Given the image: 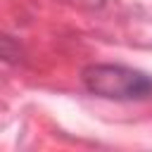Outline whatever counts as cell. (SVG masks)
Masks as SVG:
<instances>
[{"mask_svg": "<svg viewBox=\"0 0 152 152\" xmlns=\"http://www.w3.org/2000/svg\"><path fill=\"white\" fill-rule=\"evenodd\" d=\"M83 88L102 100L114 102H142L152 97V76L147 71L112 64V62H95L81 69Z\"/></svg>", "mask_w": 152, "mask_h": 152, "instance_id": "1", "label": "cell"}, {"mask_svg": "<svg viewBox=\"0 0 152 152\" xmlns=\"http://www.w3.org/2000/svg\"><path fill=\"white\" fill-rule=\"evenodd\" d=\"M19 43H14L12 40V36H5L2 38V57H5V62H19Z\"/></svg>", "mask_w": 152, "mask_h": 152, "instance_id": "2", "label": "cell"}]
</instances>
